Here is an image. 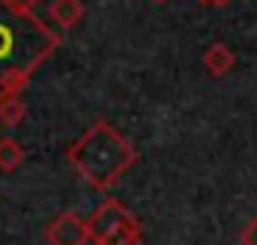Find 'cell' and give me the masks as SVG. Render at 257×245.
Here are the masks:
<instances>
[{"label": "cell", "mask_w": 257, "mask_h": 245, "mask_svg": "<svg viewBox=\"0 0 257 245\" xmlns=\"http://www.w3.org/2000/svg\"><path fill=\"white\" fill-rule=\"evenodd\" d=\"M66 159L90 188L105 191L138 162V150L111 122L96 120L66 150Z\"/></svg>", "instance_id": "1"}, {"label": "cell", "mask_w": 257, "mask_h": 245, "mask_svg": "<svg viewBox=\"0 0 257 245\" xmlns=\"http://www.w3.org/2000/svg\"><path fill=\"white\" fill-rule=\"evenodd\" d=\"M60 45V36L42 24L36 15H15V21H0V69L18 66L24 72H36Z\"/></svg>", "instance_id": "2"}, {"label": "cell", "mask_w": 257, "mask_h": 245, "mask_svg": "<svg viewBox=\"0 0 257 245\" xmlns=\"http://www.w3.org/2000/svg\"><path fill=\"white\" fill-rule=\"evenodd\" d=\"M48 245H87L90 242V230H87V221H81L75 212H63L57 215L48 230Z\"/></svg>", "instance_id": "3"}, {"label": "cell", "mask_w": 257, "mask_h": 245, "mask_svg": "<svg viewBox=\"0 0 257 245\" xmlns=\"http://www.w3.org/2000/svg\"><path fill=\"white\" fill-rule=\"evenodd\" d=\"M128 218H135L132 212H128L126 206L120 203V200H105L90 218H87V230H90V242H96V239H102L105 233H111L114 227H120L123 221Z\"/></svg>", "instance_id": "4"}, {"label": "cell", "mask_w": 257, "mask_h": 245, "mask_svg": "<svg viewBox=\"0 0 257 245\" xmlns=\"http://www.w3.org/2000/svg\"><path fill=\"white\" fill-rule=\"evenodd\" d=\"M203 66H206V72H209L212 78H224V75L236 66V54H233L227 45L212 42V45L203 51Z\"/></svg>", "instance_id": "5"}, {"label": "cell", "mask_w": 257, "mask_h": 245, "mask_svg": "<svg viewBox=\"0 0 257 245\" xmlns=\"http://www.w3.org/2000/svg\"><path fill=\"white\" fill-rule=\"evenodd\" d=\"M48 18H51L60 30H72V27L84 18V3H81V0H51Z\"/></svg>", "instance_id": "6"}, {"label": "cell", "mask_w": 257, "mask_h": 245, "mask_svg": "<svg viewBox=\"0 0 257 245\" xmlns=\"http://www.w3.org/2000/svg\"><path fill=\"white\" fill-rule=\"evenodd\" d=\"M93 245H144V230L138 218H128L120 227H114L111 233H105L102 239H96Z\"/></svg>", "instance_id": "7"}, {"label": "cell", "mask_w": 257, "mask_h": 245, "mask_svg": "<svg viewBox=\"0 0 257 245\" xmlns=\"http://www.w3.org/2000/svg\"><path fill=\"white\" fill-rule=\"evenodd\" d=\"M21 162H24V147L15 138H0V171L12 174Z\"/></svg>", "instance_id": "8"}, {"label": "cell", "mask_w": 257, "mask_h": 245, "mask_svg": "<svg viewBox=\"0 0 257 245\" xmlns=\"http://www.w3.org/2000/svg\"><path fill=\"white\" fill-rule=\"evenodd\" d=\"M24 114H27V108H24V99H21V96L0 99V126L15 129V126H21Z\"/></svg>", "instance_id": "9"}, {"label": "cell", "mask_w": 257, "mask_h": 245, "mask_svg": "<svg viewBox=\"0 0 257 245\" xmlns=\"http://www.w3.org/2000/svg\"><path fill=\"white\" fill-rule=\"evenodd\" d=\"M12 15H33L36 12V6H39V0H0Z\"/></svg>", "instance_id": "10"}, {"label": "cell", "mask_w": 257, "mask_h": 245, "mask_svg": "<svg viewBox=\"0 0 257 245\" xmlns=\"http://www.w3.org/2000/svg\"><path fill=\"white\" fill-rule=\"evenodd\" d=\"M242 245H257V215L242 227Z\"/></svg>", "instance_id": "11"}, {"label": "cell", "mask_w": 257, "mask_h": 245, "mask_svg": "<svg viewBox=\"0 0 257 245\" xmlns=\"http://www.w3.org/2000/svg\"><path fill=\"white\" fill-rule=\"evenodd\" d=\"M200 3H206V6H227L230 0H200Z\"/></svg>", "instance_id": "12"}, {"label": "cell", "mask_w": 257, "mask_h": 245, "mask_svg": "<svg viewBox=\"0 0 257 245\" xmlns=\"http://www.w3.org/2000/svg\"><path fill=\"white\" fill-rule=\"evenodd\" d=\"M156 3H165V0H156Z\"/></svg>", "instance_id": "13"}]
</instances>
